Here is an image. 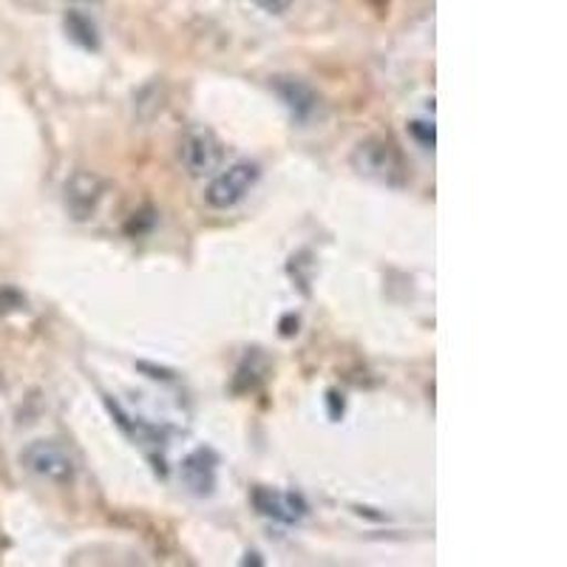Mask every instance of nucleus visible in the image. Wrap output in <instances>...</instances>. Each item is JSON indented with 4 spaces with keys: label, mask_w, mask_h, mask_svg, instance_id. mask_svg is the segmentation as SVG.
Listing matches in <instances>:
<instances>
[{
    "label": "nucleus",
    "mask_w": 567,
    "mask_h": 567,
    "mask_svg": "<svg viewBox=\"0 0 567 567\" xmlns=\"http://www.w3.org/2000/svg\"><path fill=\"white\" fill-rule=\"evenodd\" d=\"M352 168L367 179L381 182L389 187L406 185L409 168L403 156H400L398 145L386 136H369V140L358 142V148L352 151Z\"/></svg>",
    "instance_id": "f257e3e1"
},
{
    "label": "nucleus",
    "mask_w": 567,
    "mask_h": 567,
    "mask_svg": "<svg viewBox=\"0 0 567 567\" xmlns=\"http://www.w3.org/2000/svg\"><path fill=\"white\" fill-rule=\"evenodd\" d=\"M20 463L43 483L71 485L78 477V460L58 440H34L20 452Z\"/></svg>",
    "instance_id": "f03ea898"
},
{
    "label": "nucleus",
    "mask_w": 567,
    "mask_h": 567,
    "mask_svg": "<svg viewBox=\"0 0 567 567\" xmlns=\"http://www.w3.org/2000/svg\"><path fill=\"white\" fill-rule=\"evenodd\" d=\"M179 162L182 168L187 171L196 179H205V176H216L225 165V145L210 128L205 125H196V128H187L179 140Z\"/></svg>",
    "instance_id": "7ed1b4c3"
},
{
    "label": "nucleus",
    "mask_w": 567,
    "mask_h": 567,
    "mask_svg": "<svg viewBox=\"0 0 567 567\" xmlns=\"http://www.w3.org/2000/svg\"><path fill=\"white\" fill-rule=\"evenodd\" d=\"M258 179H261V168L256 162H236L227 171L213 176L205 190L207 205L216 207V210H230V207L241 205L247 199V194L258 185Z\"/></svg>",
    "instance_id": "20e7f679"
},
{
    "label": "nucleus",
    "mask_w": 567,
    "mask_h": 567,
    "mask_svg": "<svg viewBox=\"0 0 567 567\" xmlns=\"http://www.w3.org/2000/svg\"><path fill=\"white\" fill-rule=\"evenodd\" d=\"M250 503L256 508L258 516L272 519V523L281 525H296L307 516V503L303 496L296 491H278V488H265V485H256L250 494Z\"/></svg>",
    "instance_id": "39448f33"
},
{
    "label": "nucleus",
    "mask_w": 567,
    "mask_h": 567,
    "mask_svg": "<svg viewBox=\"0 0 567 567\" xmlns=\"http://www.w3.org/2000/svg\"><path fill=\"white\" fill-rule=\"evenodd\" d=\"M219 454L210 445H199L179 465V480L194 496H210L219 485Z\"/></svg>",
    "instance_id": "423d86ee"
},
{
    "label": "nucleus",
    "mask_w": 567,
    "mask_h": 567,
    "mask_svg": "<svg viewBox=\"0 0 567 567\" xmlns=\"http://www.w3.org/2000/svg\"><path fill=\"white\" fill-rule=\"evenodd\" d=\"M105 196V182L97 174L89 171H78L65 182V210L71 213L74 221L94 219V213L100 210V202Z\"/></svg>",
    "instance_id": "0eeeda50"
},
{
    "label": "nucleus",
    "mask_w": 567,
    "mask_h": 567,
    "mask_svg": "<svg viewBox=\"0 0 567 567\" xmlns=\"http://www.w3.org/2000/svg\"><path fill=\"white\" fill-rule=\"evenodd\" d=\"M272 91H276V97L281 100L284 109L290 111V116L296 120L298 125H307L312 116L318 114L321 109V97H318V91L312 89L310 83H303L301 78H287V74H278L272 78Z\"/></svg>",
    "instance_id": "6e6552de"
},
{
    "label": "nucleus",
    "mask_w": 567,
    "mask_h": 567,
    "mask_svg": "<svg viewBox=\"0 0 567 567\" xmlns=\"http://www.w3.org/2000/svg\"><path fill=\"white\" fill-rule=\"evenodd\" d=\"M63 29L65 34H69L71 43H78L83 52H100L103 40H100L97 27H94V20H91L89 14L69 12L63 18Z\"/></svg>",
    "instance_id": "1a4fd4ad"
},
{
    "label": "nucleus",
    "mask_w": 567,
    "mask_h": 567,
    "mask_svg": "<svg viewBox=\"0 0 567 567\" xmlns=\"http://www.w3.org/2000/svg\"><path fill=\"white\" fill-rule=\"evenodd\" d=\"M267 369L270 367H267L265 354L258 352V349H252L245 361H241V367L236 369V378H233V392L236 394L256 392V389L261 386V381H265Z\"/></svg>",
    "instance_id": "9d476101"
},
{
    "label": "nucleus",
    "mask_w": 567,
    "mask_h": 567,
    "mask_svg": "<svg viewBox=\"0 0 567 567\" xmlns=\"http://www.w3.org/2000/svg\"><path fill=\"white\" fill-rule=\"evenodd\" d=\"M27 310V296L18 290V287H9V284H0V318L14 316V312Z\"/></svg>",
    "instance_id": "9b49d317"
},
{
    "label": "nucleus",
    "mask_w": 567,
    "mask_h": 567,
    "mask_svg": "<svg viewBox=\"0 0 567 567\" xmlns=\"http://www.w3.org/2000/svg\"><path fill=\"white\" fill-rule=\"evenodd\" d=\"M409 134H412L423 148H434V142H437L434 123H425V120H412V123H409Z\"/></svg>",
    "instance_id": "f8f14e48"
},
{
    "label": "nucleus",
    "mask_w": 567,
    "mask_h": 567,
    "mask_svg": "<svg viewBox=\"0 0 567 567\" xmlns=\"http://www.w3.org/2000/svg\"><path fill=\"white\" fill-rule=\"evenodd\" d=\"M252 3L267 14H284L292 7V0H252Z\"/></svg>",
    "instance_id": "ddd939ff"
},
{
    "label": "nucleus",
    "mask_w": 567,
    "mask_h": 567,
    "mask_svg": "<svg viewBox=\"0 0 567 567\" xmlns=\"http://www.w3.org/2000/svg\"><path fill=\"white\" fill-rule=\"evenodd\" d=\"M327 403H329V417L341 420V414H343V394L329 392L327 394Z\"/></svg>",
    "instance_id": "4468645a"
},
{
    "label": "nucleus",
    "mask_w": 567,
    "mask_h": 567,
    "mask_svg": "<svg viewBox=\"0 0 567 567\" xmlns=\"http://www.w3.org/2000/svg\"><path fill=\"white\" fill-rule=\"evenodd\" d=\"M78 3H100V0H78Z\"/></svg>",
    "instance_id": "2eb2a0df"
},
{
    "label": "nucleus",
    "mask_w": 567,
    "mask_h": 567,
    "mask_svg": "<svg viewBox=\"0 0 567 567\" xmlns=\"http://www.w3.org/2000/svg\"><path fill=\"white\" fill-rule=\"evenodd\" d=\"M0 389H3V378H0Z\"/></svg>",
    "instance_id": "dca6fc26"
}]
</instances>
